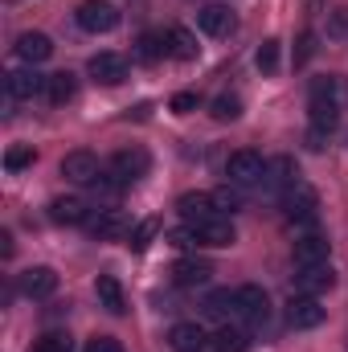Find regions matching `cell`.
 <instances>
[{
	"mask_svg": "<svg viewBox=\"0 0 348 352\" xmlns=\"http://www.w3.org/2000/svg\"><path fill=\"white\" fill-rule=\"evenodd\" d=\"M312 54H316V33H303V37H299V50H295V66L312 62Z\"/></svg>",
	"mask_w": 348,
	"mask_h": 352,
	"instance_id": "38",
	"label": "cell"
},
{
	"mask_svg": "<svg viewBox=\"0 0 348 352\" xmlns=\"http://www.w3.org/2000/svg\"><path fill=\"white\" fill-rule=\"evenodd\" d=\"M21 291H25L29 299H50V295L58 291V274H54V266H29V270L21 274Z\"/></svg>",
	"mask_w": 348,
	"mask_h": 352,
	"instance_id": "17",
	"label": "cell"
},
{
	"mask_svg": "<svg viewBox=\"0 0 348 352\" xmlns=\"http://www.w3.org/2000/svg\"><path fill=\"white\" fill-rule=\"evenodd\" d=\"M74 21H78V29H87V33H115L123 16H119V8H115L111 0H83L78 12H74Z\"/></svg>",
	"mask_w": 348,
	"mask_h": 352,
	"instance_id": "3",
	"label": "cell"
},
{
	"mask_svg": "<svg viewBox=\"0 0 348 352\" xmlns=\"http://www.w3.org/2000/svg\"><path fill=\"white\" fill-rule=\"evenodd\" d=\"M74 90H78L74 74H70V70H62V74H50V82H45V98H50L54 107H62V102H70V98H74Z\"/></svg>",
	"mask_w": 348,
	"mask_h": 352,
	"instance_id": "25",
	"label": "cell"
},
{
	"mask_svg": "<svg viewBox=\"0 0 348 352\" xmlns=\"http://www.w3.org/2000/svg\"><path fill=\"white\" fill-rule=\"evenodd\" d=\"M226 176H230V184H238V188L262 184V180H266V160H262L259 152L242 148V152H234V156L226 160Z\"/></svg>",
	"mask_w": 348,
	"mask_h": 352,
	"instance_id": "4",
	"label": "cell"
},
{
	"mask_svg": "<svg viewBox=\"0 0 348 352\" xmlns=\"http://www.w3.org/2000/svg\"><path fill=\"white\" fill-rule=\"evenodd\" d=\"M238 316L246 320V324H266V316H270V299H266V291H262L259 283H246V287H238Z\"/></svg>",
	"mask_w": 348,
	"mask_h": 352,
	"instance_id": "7",
	"label": "cell"
},
{
	"mask_svg": "<svg viewBox=\"0 0 348 352\" xmlns=\"http://www.w3.org/2000/svg\"><path fill=\"white\" fill-rule=\"evenodd\" d=\"M164 45H168V58H176V62H197V54H201L197 37H193L188 29H180V25H173V29L164 33Z\"/></svg>",
	"mask_w": 348,
	"mask_h": 352,
	"instance_id": "22",
	"label": "cell"
},
{
	"mask_svg": "<svg viewBox=\"0 0 348 352\" xmlns=\"http://www.w3.org/2000/svg\"><path fill=\"white\" fill-rule=\"evenodd\" d=\"M205 311H209V316H217V320L238 316V291H213V295L205 299Z\"/></svg>",
	"mask_w": 348,
	"mask_h": 352,
	"instance_id": "27",
	"label": "cell"
},
{
	"mask_svg": "<svg viewBox=\"0 0 348 352\" xmlns=\"http://www.w3.org/2000/svg\"><path fill=\"white\" fill-rule=\"evenodd\" d=\"M144 173H148V152H144V148L115 152V160H111V176H115L119 184H131V180H140Z\"/></svg>",
	"mask_w": 348,
	"mask_h": 352,
	"instance_id": "12",
	"label": "cell"
},
{
	"mask_svg": "<svg viewBox=\"0 0 348 352\" xmlns=\"http://www.w3.org/2000/svg\"><path fill=\"white\" fill-rule=\"evenodd\" d=\"M90 217V205L83 197H58V201H50V221H58V226H87Z\"/></svg>",
	"mask_w": 348,
	"mask_h": 352,
	"instance_id": "19",
	"label": "cell"
},
{
	"mask_svg": "<svg viewBox=\"0 0 348 352\" xmlns=\"http://www.w3.org/2000/svg\"><path fill=\"white\" fill-rule=\"evenodd\" d=\"M29 352H74V344H70V336H66V332H50V336L33 340V349H29Z\"/></svg>",
	"mask_w": 348,
	"mask_h": 352,
	"instance_id": "32",
	"label": "cell"
},
{
	"mask_svg": "<svg viewBox=\"0 0 348 352\" xmlns=\"http://www.w3.org/2000/svg\"><path fill=\"white\" fill-rule=\"evenodd\" d=\"M328 254H332V242L324 238V234H303V238H295V246H291V258L295 266H316V263H328Z\"/></svg>",
	"mask_w": 348,
	"mask_h": 352,
	"instance_id": "11",
	"label": "cell"
},
{
	"mask_svg": "<svg viewBox=\"0 0 348 352\" xmlns=\"http://www.w3.org/2000/svg\"><path fill=\"white\" fill-rule=\"evenodd\" d=\"M87 352H123V344H119L115 336H94L87 344Z\"/></svg>",
	"mask_w": 348,
	"mask_h": 352,
	"instance_id": "39",
	"label": "cell"
},
{
	"mask_svg": "<svg viewBox=\"0 0 348 352\" xmlns=\"http://www.w3.org/2000/svg\"><path fill=\"white\" fill-rule=\"evenodd\" d=\"M197 25H201V33H209V37H230V33L238 29V16H234L230 4H205V8L197 12Z\"/></svg>",
	"mask_w": 348,
	"mask_h": 352,
	"instance_id": "8",
	"label": "cell"
},
{
	"mask_svg": "<svg viewBox=\"0 0 348 352\" xmlns=\"http://www.w3.org/2000/svg\"><path fill=\"white\" fill-rule=\"evenodd\" d=\"M246 344H250V336L242 332V328H217V336H213V352H246Z\"/></svg>",
	"mask_w": 348,
	"mask_h": 352,
	"instance_id": "26",
	"label": "cell"
},
{
	"mask_svg": "<svg viewBox=\"0 0 348 352\" xmlns=\"http://www.w3.org/2000/svg\"><path fill=\"white\" fill-rule=\"evenodd\" d=\"M173 283L176 287H184V291H193V287H205L209 283V274H213V266L205 263V258H180V263H173Z\"/></svg>",
	"mask_w": 348,
	"mask_h": 352,
	"instance_id": "18",
	"label": "cell"
},
{
	"mask_svg": "<svg viewBox=\"0 0 348 352\" xmlns=\"http://www.w3.org/2000/svg\"><path fill=\"white\" fill-rule=\"evenodd\" d=\"M45 82H50V78H41L33 66H29V70H12V74H8V94H12V98H37V94H45Z\"/></svg>",
	"mask_w": 348,
	"mask_h": 352,
	"instance_id": "23",
	"label": "cell"
},
{
	"mask_svg": "<svg viewBox=\"0 0 348 352\" xmlns=\"http://www.w3.org/2000/svg\"><path fill=\"white\" fill-rule=\"evenodd\" d=\"M87 230L94 234V238H102V242H115V238H123V230H127V217H123L119 209H90Z\"/></svg>",
	"mask_w": 348,
	"mask_h": 352,
	"instance_id": "14",
	"label": "cell"
},
{
	"mask_svg": "<svg viewBox=\"0 0 348 352\" xmlns=\"http://www.w3.org/2000/svg\"><path fill=\"white\" fill-rule=\"evenodd\" d=\"M254 62H259V70H262V74H274V70H279V41H274V37H270V41H262V45H259Z\"/></svg>",
	"mask_w": 348,
	"mask_h": 352,
	"instance_id": "33",
	"label": "cell"
},
{
	"mask_svg": "<svg viewBox=\"0 0 348 352\" xmlns=\"http://www.w3.org/2000/svg\"><path fill=\"white\" fill-rule=\"evenodd\" d=\"M17 58H21L25 66H41V62L54 58V41H50L45 33H21V37H17Z\"/></svg>",
	"mask_w": 348,
	"mask_h": 352,
	"instance_id": "16",
	"label": "cell"
},
{
	"mask_svg": "<svg viewBox=\"0 0 348 352\" xmlns=\"http://www.w3.org/2000/svg\"><path fill=\"white\" fill-rule=\"evenodd\" d=\"M213 205H217V213H221V217H230V213H238V209L246 205V197L238 192V184H234V188L226 184V188H217V192H213Z\"/></svg>",
	"mask_w": 348,
	"mask_h": 352,
	"instance_id": "29",
	"label": "cell"
},
{
	"mask_svg": "<svg viewBox=\"0 0 348 352\" xmlns=\"http://www.w3.org/2000/svg\"><path fill=\"white\" fill-rule=\"evenodd\" d=\"M324 307H320V299L316 295H295L291 303H287V324L295 328V332H307V328H320L324 324Z\"/></svg>",
	"mask_w": 348,
	"mask_h": 352,
	"instance_id": "6",
	"label": "cell"
},
{
	"mask_svg": "<svg viewBox=\"0 0 348 352\" xmlns=\"http://www.w3.org/2000/svg\"><path fill=\"white\" fill-rule=\"evenodd\" d=\"M336 123H340V102L336 98H307V148L312 152H324Z\"/></svg>",
	"mask_w": 348,
	"mask_h": 352,
	"instance_id": "1",
	"label": "cell"
},
{
	"mask_svg": "<svg viewBox=\"0 0 348 352\" xmlns=\"http://www.w3.org/2000/svg\"><path fill=\"white\" fill-rule=\"evenodd\" d=\"M168 107H173L176 115H188V111H197V94H193V90H180V94H173Z\"/></svg>",
	"mask_w": 348,
	"mask_h": 352,
	"instance_id": "36",
	"label": "cell"
},
{
	"mask_svg": "<svg viewBox=\"0 0 348 352\" xmlns=\"http://www.w3.org/2000/svg\"><path fill=\"white\" fill-rule=\"evenodd\" d=\"M209 115H213L217 123H234V119L242 115V98H238V94H217L213 107H209Z\"/></svg>",
	"mask_w": 348,
	"mask_h": 352,
	"instance_id": "28",
	"label": "cell"
},
{
	"mask_svg": "<svg viewBox=\"0 0 348 352\" xmlns=\"http://www.w3.org/2000/svg\"><path fill=\"white\" fill-rule=\"evenodd\" d=\"M168 349L173 352H205V349H213V336H205L201 324H173Z\"/></svg>",
	"mask_w": 348,
	"mask_h": 352,
	"instance_id": "13",
	"label": "cell"
},
{
	"mask_svg": "<svg viewBox=\"0 0 348 352\" xmlns=\"http://www.w3.org/2000/svg\"><path fill=\"white\" fill-rule=\"evenodd\" d=\"M168 242H173L176 250H188V246H201V242H197V234H193V226H184V230H173V234H168Z\"/></svg>",
	"mask_w": 348,
	"mask_h": 352,
	"instance_id": "37",
	"label": "cell"
},
{
	"mask_svg": "<svg viewBox=\"0 0 348 352\" xmlns=\"http://www.w3.org/2000/svg\"><path fill=\"white\" fill-rule=\"evenodd\" d=\"M94 295H98V307H107L111 316H123L127 311V299H123V287L115 274H98L94 278Z\"/></svg>",
	"mask_w": 348,
	"mask_h": 352,
	"instance_id": "21",
	"label": "cell"
},
{
	"mask_svg": "<svg viewBox=\"0 0 348 352\" xmlns=\"http://www.w3.org/2000/svg\"><path fill=\"white\" fill-rule=\"evenodd\" d=\"M336 94H340V82H336L332 74L312 78V87H307V98H336Z\"/></svg>",
	"mask_w": 348,
	"mask_h": 352,
	"instance_id": "35",
	"label": "cell"
},
{
	"mask_svg": "<svg viewBox=\"0 0 348 352\" xmlns=\"http://www.w3.org/2000/svg\"><path fill=\"white\" fill-rule=\"evenodd\" d=\"M62 176L74 180V184H94V180L102 176L98 156H94V152H70V156L62 160Z\"/></svg>",
	"mask_w": 348,
	"mask_h": 352,
	"instance_id": "15",
	"label": "cell"
},
{
	"mask_svg": "<svg viewBox=\"0 0 348 352\" xmlns=\"http://www.w3.org/2000/svg\"><path fill=\"white\" fill-rule=\"evenodd\" d=\"M164 54H168V45H164L160 37H140V50H135L140 62H156V58H164Z\"/></svg>",
	"mask_w": 348,
	"mask_h": 352,
	"instance_id": "34",
	"label": "cell"
},
{
	"mask_svg": "<svg viewBox=\"0 0 348 352\" xmlns=\"http://www.w3.org/2000/svg\"><path fill=\"white\" fill-rule=\"evenodd\" d=\"M328 37H348V8H340L328 25Z\"/></svg>",
	"mask_w": 348,
	"mask_h": 352,
	"instance_id": "40",
	"label": "cell"
},
{
	"mask_svg": "<svg viewBox=\"0 0 348 352\" xmlns=\"http://www.w3.org/2000/svg\"><path fill=\"white\" fill-rule=\"evenodd\" d=\"M33 160H37V152H33L29 144H17V148L4 152V173H21V168H29Z\"/></svg>",
	"mask_w": 348,
	"mask_h": 352,
	"instance_id": "30",
	"label": "cell"
},
{
	"mask_svg": "<svg viewBox=\"0 0 348 352\" xmlns=\"http://www.w3.org/2000/svg\"><path fill=\"white\" fill-rule=\"evenodd\" d=\"M176 209H180V217H184L188 226H197V221H205V217H217L213 192H184V197L176 201Z\"/></svg>",
	"mask_w": 348,
	"mask_h": 352,
	"instance_id": "20",
	"label": "cell"
},
{
	"mask_svg": "<svg viewBox=\"0 0 348 352\" xmlns=\"http://www.w3.org/2000/svg\"><path fill=\"white\" fill-rule=\"evenodd\" d=\"M87 70L98 87H119L127 78V58H119V54H94L87 62Z\"/></svg>",
	"mask_w": 348,
	"mask_h": 352,
	"instance_id": "10",
	"label": "cell"
},
{
	"mask_svg": "<svg viewBox=\"0 0 348 352\" xmlns=\"http://www.w3.org/2000/svg\"><path fill=\"white\" fill-rule=\"evenodd\" d=\"M283 217L287 221H295V226H316V217H320V197H316V188L312 184H295V188H287L283 192Z\"/></svg>",
	"mask_w": 348,
	"mask_h": 352,
	"instance_id": "2",
	"label": "cell"
},
{
	"mask_svg": "<svg viewBox=\"0 0 348 352\" xmlns=\"http://www.w3.org/2000/svg\"><path fill=\"white\" fill-rule=\"evenodd\" d=\"M193 234H197V242H201V246H213V250L234 246V238H238V234H234V221H230V217H221V213H217V217L197 221V226H193Z\"/></svg>",
	"mask_w": 348,
	"mask_h": 352,
	"instance_id": "9",
	"label": "cell"
},
{
	"mask_svg": "<svg viewBox=\"0 0 348 352\" xmlns=\"http://www.w3.org/2000/svg\"><path fill=\"white\" fill-rule=\"evenodd\" d=\"M156 234H160V221H156V217L140 221V226L131 230V250H135V254H140V250H148V242H152Z\"/></svg>",
	"mask_w": 348,
	"mask_h": 352,
	"instance_id": "31",
	"label": "cell"
},
{
	"mask_svg": "<svg viewBox=\"0 0 348 352\" xmlns=\"http://www.w3.org/2000/svg\"><path fill=\"white\" fill-rule=\"evenodd\" d=\"M266 184H270L274 192H287V188H295V184H299V168H295V160H291V156H279V160H270V164H266Z\"/></svg>",
	"mask_w": 348,
	"mask_h": 352,
	"instance_id": "24",
	"label": "cell"
},
{
	"mask_svg": "<svg viewBox=\"0 0 348 352\" xmlns=\"http://www.w3.org/2000/svg\"><path fill=\"white\" fill-rule=\"evenodd\" d=\"M336 287V270L328 263H316V266H295V291L299 295H324V291H332Z\"/></svg>",
	"mask_w": 348,
	"mask_h": 352,
	"instance_id": "5",
	"label": "cell"
}]
</instances>
